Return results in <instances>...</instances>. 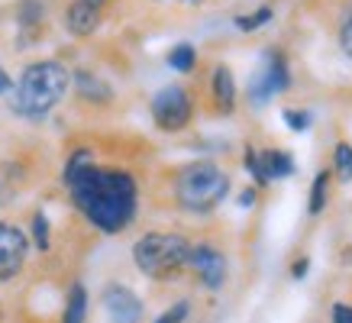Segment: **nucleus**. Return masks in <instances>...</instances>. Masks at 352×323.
Instances as JSON below:
<instances>
[{
  "mask_svg": "<svg viewBox=\"0 0 352 323\" xmlns=\"http://www.w3.org/2000/svg\"><path fill=\"white\" fill-rule=\"evenodd\" d=\"M100 304H104V313H107L110 323H139L142 320V301L126 288V285H107L104 294H100Z\"/></svg>",
  "mask_w": 352,
  "mask_h": 323,
  "instance_id": "9d476101",
  "label": "nucleus"
},
{
  "mask_svg": "<svg viewBox=\"0 0 352 323\" xmlns=\"http://www.w3.org/2000/svg\"><path fill=\"white\" fill-rule=\"evenodd\" d=\"M281 120H285V123H288V129H294V133H307L310 123H314V113H310V110L288 107L285 113H281Z\"/></svg>",
  "mask_w": 352,
  "mask_h": 323,
  "instance_id": "6ab92c4d",
  "label": "nucleus"
},
{
  "mask_svg": "<svg viewBox=\"0 0 352 323\" xmlns=\"http://www.w3.org/2000/svg\"><path fill=\"white\" fill-rule=\"evenodd\" d=\"M191 256V243L178 233H146L142 239H136L133 246V258L136 269L149 278H171L188 265Z\"/></svg>",
  "mask_w": 352,
  "mask_h": 323,
  "instance_id": "20e7f679",
  "label": "nucleus"
},
{
  "mask_svg": "<svg viewBox=\"0 0 352 323\" xmlns=\"http://www.w3.org/2000/svg\"><path fill=\"white\" fill-rule=\"evenodd\" d=\"M68 81H72V71L62 62H55V58H43V62L26 65L20 81L13 85L10 107L20 117H30V120L45 117L49 110L58 107V100L68 91Z\"/></svg>",
  "mask_w": 352,
  "mask_h": 323,
  "instance_id": "f03ea898",
  "label": "nucleus"
},
{
  "mask_svg": "<svg viewBox=\"0 0 352 323\" xmlns=\"http://www.w3.org/2000/svg\"><path fill=\"white\" fill-rule=\"evenodd\" d=\"M72 201L100 233H120L136 216V178L120 168H97L85 165L68 181Z\"/></svg>",
  "mask_w": 352,
  "mask_h": 323,
  "instance_id": "f257e3e1",
  "label": "nucleus"
},
{
  "mask_svg": "<svg viewBox=\"0 0 352 323\" xmlns=\"http://www.w3.org/2000/svg\"><path fill=\"white\" fill-rule=\"evenodd\" d=\"M245 168L252 172V178H256V184H272L278 181V178H288V175H294V159H291V152L285 149H245Z\"/></svg>",
  "mask_w": 352,
  "mask_h": 323,
  "instance_id": "0eeeda50",
  "label": "nucleus"
},
{
  "mask_svg": "<svg viewBox=\"0 0 352 323\" xmlns=\"http://www.w3.org/2000/svg\"><path fill=\"white\" fill-rule=\"evenodd\" d=\"M175 3H191V7H197V3H204V0H175Z\"/></svg>",
  "mask_w": 352,
  "mask_h": 323,
  "instance_id": "c85d7f7f",
  "label": "nucleus"
},
{
  "mask_svg": "<svg viewBox=\"0 0 352 323\" xmlns=\"http://www.w3.org/2000/svg\"><path fill=\"white\" fill-rule=\"evenodd\" d=\"M214 97H217V107L230 113L236 107V81H233V71L226 65H217L214 68Z\"/></svg>",
  "mask_w": 352,
  "mask_h": 323,
  "instance_id": "f8f14e48",
  "label": "nucleus"
},
{
  "mask_svg": "<svg viewBox=\"0 0 352 323\" xmlns=\"http://www.w3.org/2000/svg\"><path fill=\"white\" fill-rule=\"evenodd\" d=\"M85 320H87V291H85V285H72L68 301H65L62 323H85Z\"/></svg>",
  "mask_w": 352,
  "mask_h": 323,
  "instance_id": "4468645a",
  "label": "nucleus"
},
{
  "mask_svg": "<svg viewBox=\"0 0 352 323\" xmlns=\"http://www.w3.org/2000/svg\"><path fill=\"white\" fill-rule=\"evenodd\" d=\"M32 239H36V246L43 249V252L49 249V216H45L43 210L32 216Z\"/></svg>",
  "mask_w": 352,
  "mask_h": 323,
  "instance_id": "412c9836",
  "label": "nucleus"
},
{
  "mask_svg": "<svg viewBox=\"0 0 352 323\" xmlns=\"http://www.w3.org/2000/svg\"><path fill=\"white\" fill-rule=\"evenodd\" d=\"M85 3H91V7H97V10H100V3H107V0H85Z\"/></svg>",
  "mask_w": 352,
  "mask_h": 323,
  "instance_id": "cd10ccee",
  "label": "nucleus"
},
{
  "mask_svg": "<svg viewBox=\"0 0 352 323\" xmlns=\"http://www.w3.org/2000/svg\"><path fill=\"white\" fill-rule=\"evenodd\" d=\"M230 194V175L214 165V162H191L184 165L178 181H175V197L184 210L191 214H210L217 204H223Z\"/></svg>",
  "mask_w": 352,
  "mask_h": 323,
  "instance_id": "7ed1b4c3",
  "label": "nucleus"
},
{
  "mask_svg": "<svg viewBox=\"0 0 352 323\" xmlns=\"http://www.w3.org/2000/svg\"><path fill=\"white\" fill-rule=\"evenodd\" d=\"M85 165H91V152L87 149H78V152H72V159H68V165H65V175H62V181L68 184L72 178H75Z\"/></svg>",
  "mask_w": 352,
  "mask_h": 323,
  "instance_id": "aec40b11",
  "label": "nucleus"
},
{
  "mask_svg": "<svg viewBox=\"0 0 352 323\" xmlns=\"http://www.w3.org/2000/svg\"><path fill=\"white\" fill-rule=\"evenodd\" d=\"M188 269L201 278L204 288H223L226 281V258L220 249L207 246V243H201V246H191V256H188Z\"/></svg>",
  "mask_w": 352,
  "mask_h": 323,
  "instance_id": "1a4fd4ad",
  "label": "nucleus"
},
{
  "mask_svg": "<svg viewBox=\"0 0 352 323\" xmlns=\"http://www.w3.org/2000/svg\"><path fill=\"white\" fill-rule=\"evenodd\" d=\"M265 23H272V7H258L256 13H243V16H236V30L239 32H256V30H262Z\"/></svg>",
  "mask_w": 352,
  "mask_h": 323,
  "instance_id": "f3484780",
  "label": "nucleus"
},
{
  "mask_svg": "<svg viewBox=\"0 0 352 323\" xmlns=\"http://www.w3.org/2000/svg\"><path fill=\"white\" fill-rule=\"evenodd\" d=\"M10 91H13V81H10V75H7V71L0 68V94H10Z\"/></svg>",
  "mask_w": 352,
  "mask_h": 323,
  "instance_id": "a878e982",
  "label": "nucleus"
},
{
  "mask_svg": "<svg viewBox=\"0 0 352 323\" xmlns=\"http://www.w3.org/2000/svg\"><path fill=\"white\" fill-rule=\"evenodd\" d=\"M168 65L175 68V71H182V75L194 71V65H197V52H194V45L191 43L175 45V49L168 52Z\"/></svg>",
  "mask_w": 352,
  "mask_h": 323,
  "instance_id": "dca6fc26",
  "label": "nucleus"
},
{
  "mask_svg": "<svg viewBox=\"0 0 352 323\" xmlns=\"http://www.w3.org/2000/svg\"><path fill=\"white\" fill-rule=\"evenodd\" d=\"M75 85H78V94L85 100H97V104L110 100V94H113L107 81H100L94 71H75Z\"/></svg>",
  "mask_w": 352,
  "mask_h": 323,
  "instance_id": "ddd939ff",
  "label": "nucleus"
},
{
  "mask_svg": "<svg viewBox=\"0 0 352 323\" xmlns=\"http://www.w3.org/2000/svg\"><path fill=\"white\" fill-rule=\"evenodd\" d=\"M252 201H256V191H252V188L239 194V204H243V207H252Z\"/></svg>",
  "mask_w": 352,
  "mask_h": 323,
  "instance_id": "bb28decb",
  "label": "nucleus"
},
{
  "mask_svg": "<svg viewBox=\"0 0 352 323\" xmlns=\"http://www.w3.org/2000/svg\"><path fill=\"white\" fill-rule=\"evenodd\" d=\"M288 85H291L288 58L278 52V49H265L256 75L249 78V100H252L256 107H262V104H268V100L278 97L281 91H288Z\"/></svg>",
  "mask_w": 352,
  "mask_h": 323,
  "instance_id": "39448f33",
  "label": "nucleus"
},
{
  "mask_svg": "<svg viewBox=\"0 0 352 323\" xmlns=\"http://www.w3.org/2000/svg\"><path fill=\"white\" fill-rule=\"evenodd\" d=\"M340 45H342V52H346V58L352 62V10L340 23Z\"/></svg>",
  "mask_w": 352,
  "mask_h": 323,
  "instance_id": "5701e85b",
  "label": "nucleus"
},
{
  "mask_svg": "<svg viewBox=\"0 0 352 323\" xmlns=\"http://www.w3.org/2000/svg\"><path fill=\"white\" fill-rule=\"evenodd\" d=\"M333 323H352V304H333Z\"/></svg>",
  "mask_w": 352,
  "mask_h": 323,
  "instance_id": "b1692460",
  "label": "nucleus"
},
{
  "mask_svg": "<svg viewBox=\"0 0 352 323\" xmlns=\"http://www.w3.org/2000/svg\"><path fill=\"white\" fill-rule=\"evenodd\" d=\"M333 168L342 181H352V146L349 142H340L336 152H333Z\"/></svg>",
  "mask_w": 352,
  "mask_h": 323,
  "instance_id": "a211bd4d",
  "label": "nucleus"
},
{
  "mask_svg": "<svg viewBox=\"0 0 352 323\" xmlns=\"http://www.w3.org/2000/svg\"><path fill=\"white\" fill-rule=\"evenodd\" d=\"M307 269H310L307 258H298V262L291 265V275H294V278H304V275H307Z\"/></svg>",
  "mask_w": 352,
  "mask_h": 323,
  "instance_id": "393cba45",
  "label": "nucleus"
},
{
  "mask_svg": "<svg viewBox=\"0 0 352 323\" xmlns=\"http://www.w3.org/2000/svg\"><path fill=\"white\" fill-rule=\"evenodd\" d=\"M188 311H191V304H188V301H178V304H171L168 311L162 313L155 323H184V320H188Z\"/></svg>",
  "mask_w": 352,
  "mask_h": 323,
  "instance_id": "4be33fe9",
  "label": "nucleus"
},
{
  "mask_svg": "<svg viewBox=\"0 0 352 323\" xmlns=\"http://www.w3.org/2000/svg\"><path fill=\"white\" fill-rule=\"evenodd\" d=\"M65 26H68L72 36H91V32L100 26V10L91 7V3H85V0H75V3L68 7V13H65Z\"/></svg>",
  "mask_w": 352,
  "mask_h": 323,
  "instance_id": "9b49d317",
  "label": "nucleus"
},
{
  "mask_svg": "<svg viewBox=\"0 0 352 323\" xmlns=\"http://www.w3.org/2000/svg\"><path fill=\"white\" fill-rule=\"evenodd\" d=\"M26 252H30V239L20 226L0 223V281H10L20 275Z\"/></svg>",
  "mask_w": 352,
  "mask_h": 323,
  "instance_id": "6e6552de",
  "label": "nucleus"
},
{
  "mask_svg": "<svg viewBox=\"0 0 352 323\" xmlns=\"http://www.w3.org/2000/svg\"><path fill=\"white\" fill-rule=\"evenodd\" d=\"M327 194H330V172H317L314 184H310V197H307V214L317 216L327 207Z\"/></svg>",
  "mask_w": 352,
  "mask_h": 323,
  "instance_id": "2eb2a0df",
  "label": "nucleus"
},
{
  "mask_svg": "<svg viewBox=\"0 0 352 323\" xmlns=\"http://www.w3.org/2000/svg\"><path fill=\"white\" fill-rule=\"evenodd\" d=\"M191 110H194L191 94L182 85L162 87L159 94L152 97V120L165 133H178V129L188 126L191 123Z\"/></svg>",
  "mask_w": 352,
  "mask_h": 323,
  "instance_id": "423d86ee",
  "label": "nucleus"
}]
</instances>
